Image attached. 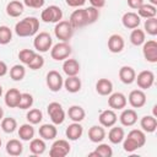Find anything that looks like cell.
<instances>
[{
    "label": "cell",
    "mask_w": 157,
    "mask_h": 157,
    "mask_svg": "<svg viewBox=\"0 0 157 157\" xmlns=\"http://www.w3.org/2000/svg\"><path fill=\"white\" fill-rule=\"evenodd\" d=\"M70 152V144L66 140H56L53 142L50 150H49V156L50 157H65Z\"/></svg>",
    "instance_id": "30bf717a"
},
{
    "label": "cell",
    "mask_w": 157,
    "mask_h": 157,
    "mask_svg": "<svg viewBox=\"0 0 157 157\" xmlns=\"http://www.w3.org/2000/svg\"><path fill=\"white\" fill-rule=\"evenodd\" d=\"M2 117H4V110H2V108L0 107V120L2 119Z\"/></svg>",
    "instance_id": "f5cc1de1"
},
{
    "label": "cell",
    "mask_w": 157,
    "mask_h": 157,
    "mask_svg": "<svg viewBox=\"0 0 157 157\" xmlns=\"http://www.w3.org/2000/svg\"><path fill=\"white\" fill-rule=\"evenodd\" d=\"M137 15L142 18H152L156 17L157 15V7L155 5L151 4H142L139 9H137Z\"/></svg>",
    "instance_id": "4dcf8cb0"
},
{
    "label": "cell",
    "mask_w": 157,
    "mask_h": 157,
    "mask_svg": "<svg viewBox=\"0 0 157 157\" xmlns=\"http://www.w3.org/2000/svg\"><path fill=\"white\" fill-rule=\"evenodd\" d=\"M43 65H44V58L42 55H39V54H36L34 58L27 64V66L31 70H39V69L43 67Z\"/></svg>",
    "instance_id": "ee69618b"
},
{
    "label": "cell",
    "mask_w": 157,
    "mask_h": 157,
    "mask_svg": "<svg viewBox=\"0 0 157 157\" xmlns=\"http://www.w3.org/2000/svg\"><path fill=\"white\" fill-rule=\"evenodd\" d=\"M63 71L67 76H77L80 72V64L76 59H65L63 64Z\"/></svg>",
    "instance_id": "cb8c5ba5"
},
{
    "label": "cell",
    "mask_w": 157,
    "mask_h": 157,
    "mask_svg": "<svg viewBox=\"0 0 157 157\" xmlns=\"http://www.w3.org/2000/svg\"><path fill=\"white\" fill-rule=\"evenodd\" d=\"M36 54H37V53H36L34 50H32V49H22V50H20V53H18V59H20V61H21L22 64L27 65V64L34 58Z\"/></svg>",
    "instance_id": "7bdbcfd3"
},
{
    "label": "cell",
    "mask_w": 157,
    "mask_h": 157,
    "mask_svg": "<svg viewBox=\"0 0 157 157\" xmlns=\"http://www.w3.org/2000/svg\"><path fill=\"white\" fill-rule=\"evenodd\" d=\"M128 101L132 108H142L146 104V94L142 90H134L129 93Z\"/></svg>",
    "instance_id": "5bb4252c"
},
{
    "label": "cell",
    "mask_w": 157,
    "mask_h": 157,
    "mask_svg": "<svg viewBox=\"0 0 157 157\" xmlns=\"http://www.w3.org/2000/svg\"><path fill=\"white\" fill-rule=\"evenodd\" d=\"M23 7H25L23 2L18 0H12L6 5V13L10 17H18L20 15H22Z\"/></svg>",
    "instance_id": "484cf974"
},
{
    "label": "cell",
    "mask_w": 157,
    "mask_h": 157,
    "mask_svg": "<svg viewBox=\"0 0 157 157\" xmlns=\"http://www.w3.org/2000/svg\"><path fill=\"white\" fill-rule=\"evenodd\" d=\"M12 39V31L7 26H0V44L6 45Z\"/></svg>",
    "instance_id": "ab89813d"
},
{
    "label": "cell",
    "mask_w": 157,
    "mask_h": 157,
    "mask_svg": "<svg viewBox=\"0 0 157 157\" xmlns=\"http://www.w3.org/2000/svg\"><path fill=\"white\" fill-rule=\"evenodd\" d=\"M23 151V145L20 140H16V139H12L10 141H7L6 144V152L10 155V156H20Z\"/></svg>",
    "instance_id": "d6a6232c"
},
{
    "label": "cell",
    "mask_w": 157,
    "mask_h": 157,
    "mask_svg": "<svg viewBox=\"0 0 157 157\" xmlns=\"http://www.w3.org/2000/svg\"><path fill=\"white\" fill-rule=\"evenodd\" d=\"M98 120H99V124L103 128H110V126L115 125V123L118 120V117H117V114L113 109H105V110H102L99 113Z\"/></svg>",
    "instance_id": "9a60e30c"
},
{
    "label": "cell",
    "mask_w": 157,
    "mask_h": 157,
    "mask_svg": "<svg viewBox=\"0 0 157 157\" xmlns=\"http://www.w3.org/2000/svg\"><path fill=\"white\" fill-rule=\"evenodd\" d=\"M150 4H151V5L157 6V0H150Z\"/></svg>",
    "instance_id": "816d5d0a"
},
{
    "label": "cell",
    "mask_w": 157,
    "mask_h": 157,
    "mask_svg": "<svg viewBox=\"0 0 157 157\" xmlns=\"http://www.w3.org/2000/svg\"><path fill=\"white\" fill-rule=\"evenodd\" d=\"M47 86L52 92H59L61 90V87L64 86V80L61 77V75L55 71V70H50L47 74V78H45Z\"/></svg>",
    "instance_id": "9c48e42d"
},
{
    "label": "cell",
    "mask_w": 157,
    "mask_h": 157,
    "mask_svg": "<svg viewBox=\"0 0 157 157\" xmlns=\"http://www.w3.org/2000/svg\"><path fill=\"white\" fill-rule=\"evenodd\" d=\"M128 1V5L130 9H134V10H137L142 4H144V0H126Z\"/></svg>",
    "instance_id": "c3c4849f"
},
{
    "label": "cell",
    "mask_w": 157,
    "mask_h": 157,
    "mask_svg": "<svg viewBox=\"0 0 157 157\" xmlns=\"http://www.w3.org/2000/svg\"><path fill=\"white\" fill-rule=\"evenodd\" d=\"M140 125L145 132H155L157 129V119L153 115H145L141 118Z\"/></svg>",
    "instance_id": "4316f807"
},
{
    "label": "cell",
    "mask_w": 157,
    "mask_h": 157,
    "mask_svg": "<svg viewBox=\"0 0 157 157\" xmlns=\"http://www.w3.org/2000/svg\"><path fill=\"white\" fill-rule=\"evenodd\" d=\"M96 91L101 96H109L113 92V83L108 78H99L96 83Z\"/></svg>",
    "instance_id": "d4e9b609"
},
{
    "label": "cell",
    "mask_w": 157,
    "mask_h": 157,
    "mask_svg": "<svg viewBox=\"0 0 157 157\" xmlns=\"http://www.w3.org/2000/svg\"><path fill=\"white\" fill-rule=\"evenodd\" d=\"M0 147H1V139H0Z\"/></svg>",
    "instance_id": "11a10c76"
},
{
    "label": "cell",
    "mask_w": 157,
    "mask_h": 157,
    "mask_svg": "<svg viewBox=\"0 0 157 157\" xmlns=\"http://www.w3.org/2000/svg\"><path fill=\"white\" fill-rule=\"evenodd\" d=\"M45 148H47V145H45L43 139H34L33 137L29 142V151L33 155H42V153H44Z\"/></svg>",
    "instance_id": "836d02e7"
},
{
    "label": "cell",
    "mask_w": 157,
    "mask_h": 157,
    "mask_svg": "<svg viewBox=\"0 0 157 157\" xmlns=\"http://www.w3.org/2000/svg\"><path fill=\"white\" fill-rule=\"evenodd\" d=\"M81 80L77 76H67V78L64 81V87L70 93H76L81 90Z\"/></svg>",
    "instance_id": "f546056e"
},
{
    "label": "cell",
    "mask_w": 157,
    "mask_h": 157,
    "mask_svg": "<svg viewBox=\"0 0 157 157\" xmlns=\"http://www.w3.org/2000/svg\"><path fill=\"white\" fill-rule=\"evenodd\" d=\"M135 77H136V72L131 66L125 65V66H121L119 69V78L123 83L130 85L135 81Z\"/></svg>",
    "instance_id": "d6986e66"
},
{
    "label": "cell",
    "mask_w": 157,
    "mask_h": 157,
    "mask_svg": "<svg viewBox=\"0 0 157 157\" xmlns=\"http://www.w3.org/2000/svg\"><path fill=\"white\" fill-rule=\"evenodd\" d=\"M33 104V97L29 93H21V98L18 102L17 108L20 109H29Z\"/></svg>",
    "instance_id": "b9f144b4"
},
{
    "label": "cell",
    "mask_w": 157,
    "mask_h": 157,
    "mask_svg": "<svg viewBox=\"0 0 157 157\" xmlns=\"http://www.w3.org/2000/svg\"><path fill=\"white\" fill-rule=\"evenodd\" d=\"M119 120L123 126H132L137 121V113L135 109H124L119 117Z\"/></svg>",
    "instance_id": "e0dca14e"
},
{
    "label": "cell",
    "mask_w": 157,
    "mask_h": 157,
    "mask_svg": "<svg viewBox=\"0 0 157 157\" xmlns=\"http://www.w3.org/2000/svg\"><path fill=\"white\" fill-rule=\"evenodd\" d=\"M38 132L43 140H54L58 135V130L54 124H43L39 128Z\"/></svg>",
    "instance_id": "603a6c76"
},
{
    "label": "cell",
    "mask_w": 157,
    "mask_h": 157,
    "mask_svg": "<svg viewBox=\"0 0 157 157\" xmlns=\"http://www.w3.org/2000/svg\"><path fill=\"white\" fill-rule=\"evenodd\" d=\"M54 34L59 40L69 42V39H71V37L74 34V28L69 21L61 20V21L56 22V25L54 27Z\"/></svg>",
    "instance_id": "3957f363"
},
{
    "label": "cell",
    "mask_w": 157,
    "mask_h": 157,
    "mask_svg": "<svg viewBox=\"0 0 157 157\" xmlns=\"http://www.w3.org/2000/svg\"><path fill=\"white\" fill-rule=\"evenodd\" d=\"M121 23L125 28H129V29H134V28H137L139 25L141 23V17L136 13V12H132V11H129V12H125L121 17Z\"/></svg>",
    "instance_id": "2e32d148"
},
{
    "label": "cell",
    "mask_w": 157,
    "mask_h": 157,
    "mask_svg": "<svg viewBox=\"0 0 157 157\" xmlns=\"http://www.w3.org/2000/svg\"><path fill=\"white\" fill-rule=\"evenodd\" d=\"M126 103H128V99L125 97L124 93L121 92H115V93H110L109 94V98H108V105L115 110H120V109H124L126 107Z\"/></svg>",
    "instance_id": "4fadbf2b"
},
{
    "label": "cell",
    "mask_w": 157,
    "mask_h": 157,
    "mask_svg": "<svg viewBox=\"0 0 157 157\" xmlns=\"http://www.w3.org/2000/svg\"><path fill=\"white\" fill-rule=\"evenodd\" d=\"M21 98V92L17 88H10L6 93H5V104L9 108H17L18 102Z\"/></svg>",
    "instance_id": "7402d4cb"
},
{
    "label": "cell",
    "mask_w": 157,
    "mask_h": 157,
    "mask_svg": "<svg viewBox=\"0 0 157 157\" xmlns=\"http://www.w3.org/2000/svg\"><path fill=\"white\" fill-rule=\"evenodd\" d=\"M135 81L141 90L151 88L155 82V74L150 70H144L137 74V76L135 77Z\"/></svg>",
    "instance_id": "7c38bea8"
},
{
    "label": "cell",
    "mask_w": 157,
    "mask_h": 157,
    "mask_svg": "<svg viewBox=\"0 0 157 157\" xmlns=\"http://www.w3.org/2000/svg\"><path fill=\"white\" fill-rule=\"evenodd\" d=\"M142 54L146 61L148 63H157V42L151 39V40H145L142 44Z\"/></svg>",
    "instance_id": "8fae6325"
},
{
    "label": "cell",
    "mask_w": 157,
    "mask_h": 157,
    "mask_svg": "<svg viewBox=\"0 0 157 157\" xmlns=\"http://www.w3.org/2000/svg\"><path fill=\"white\" fill-rule=\"evenodd\" d=\"M7 71H9V69H7L6 63H4V61L0 60V77L5 76V75L7 74Z\"/></svg>",
    "instance_id": "f907efd6"
},
{
    "label": "cell",
    "mask_w": 157,
    "mask_h": 157,
    "mask_svg": "<svg viewBox=\"0 0 157 157\" xmlns=\"http://www.w3.org/2000/svg\"><path fill=\"white\" fill-rule=\"evenodd\" d=\"M25 76H26V69L23 65L16 64L10 69V77L13 81H21V80H23Z\"/></svg>",
    "instance_id": "d590c367"
},
{
    "label": "cell",
    "mask_w": 157,
    "mask_h": 157,
    "mask_svg": "<svg viewBox=\"0 0 157 157\" xmlns=\"http://www.w3.org/2000/svg\"><path fill=\"white\" fill-rule=\"evenodd\" d=\"M94 152L97 153L98 157H112L113 156V150L108 144H98V146L96 147Z\"/></svg>",
    "instance_id": "60d3db41"
},
{
    "label": "cell",
    "mask_w": 157,
    "mask_h": 157,
    "mask_svg": "<svg viewBox=\"0 0 157 157\" xmlns=\"http://www.w3.org/2000/svg\"><path fill=\"white\" fill-rule=\"evenodd\" d=\"M86 12H87V18H88V25L94 23L99 17V10L96 7H92V6L86 7Z\"/></svg>",
    "instance_id": "f6af8a7d"
},
{
    "label": "cell",
    "mask_w": 157,
    "mask_h": 157,
    "mask_svg": "<svg viewBox=\"0 0 157 157\" xmlns=\"http://www.w3.org/2000/svg\"><path fill=\"white\" fill-rule=\"evenodd\" d=\"M125 137V132H124V129L120 128V126H110V130L108 132V140L114 144V145H118L120 144Z\"/></svg>",
    "instance_id": "83f0119b"
},
{
    "label": "cell",
    "mask_w": 157,
    "mask_h": 157,
    "mask_svg": "<svg viewBox=\"0 0 157 157\" xmlns=\"http://www.w3.org/2000/svg\"><path fill=\"white\" fill-rule=\"evenodd\" d=\"M63 18V11L56 5H50L45 7L40 13V20L45 23H56L61 21Z\"/></svg>",
    "instance_id": "277c9868"
},
{
    "label": "cell",
    "mask_w": 157,
    "mask_h": 157,
    "mask_svg": "<svg viewBox=\"0 0 157 157\" xmlns=\"http://www.w3.org/2000/svg\"><path fill=\"white\" fill-rule=\"evenodd\" d=\"M48 115L54 125H60L65 120V110L63 109L61 104L58 102H52L47 107Z\"/></svg>",
    "instance_id": "5b68a950"
},
{
    "label": "cell",
    "mask_w": 157,
    "mask_h": 157,
    "mask_svg": "<svg viewBox=\"0 0 157 157\" xmlns=\"http://www.w3.org/2000/svg\"><path fill=\"white\" fill-rule=\"evenodd\" d=\"M45 0H23V5L32 9H40L43 7Z\"/></svg>",
    "instance_id": "bcb514c9"
},
{
    "label": "cell",
    "mask_w": 157,
    "mask_h": 157,
    "mask_svg": "<svg viewBox=\"0 0 157 157\" xmlns=\"http://www.w3.org/2000/svg\"><path fill=\"white\" fill-rule=\"evenodd\" d=\"M145 40H146V36H145V32L142 29H139V27H137V28H134L131 31L130 42H131L132 45H136V47L142 45L145 43Z\"/></svg>",
    "instance_id": "e575fe53"
},
{
    "label": "cell",
    "mask_w": 157,
    "mask_h": 157,
    "mask_svg": "<svg viewBox=\"0 0 157 157\" xmlns=\"http://www.w3.org/2000/svg\"><path fill=\"white\" fill-rule=\"evenodd\" d=\"M91 6L92 7H96V9H102L104 5H105V0H88Z\"/></svg>",
    "instance_id": "681fc988"
},
{
    "label": "cell",
    "mask_w": 157,
    "mask_h": 157,
    "mask_svg": "<svg viewBox=\"0 0 157 157\" xmlns=\"http://www.w3.org/2000/svg\"><path fill=\"white\" fill-rule=\"evenodd\" d=\"M71 47L67 42H59L56 43L54 47L50 48V56L52 59L56 60V61H61L69 58V55L71 54Z\"/></svg>",
    "instance_id": "52a82bcc"
},
{
    "label": "cell",
    "mask_w": 157,
    "mask_h": 157,
    "mask_svg": "<svg viewBox=\"0 0 157 157\" xmlns=\"http://www.w3.org/2000/svg\"><path fill=\"white\" fill-rule=\"evenodd\" d=\"M121 142H123L124 151L131 153V152L141 148L146 144V135L142 130L134 129L128 134L126 137H124V140Z\"/></svg>",
    "instance_id": "6da1fadb"
},
{
    "label": "cell",
    "mask_w": 157,
    "mask_h": 157,
    "mask_svg": "<svg viewBox=\"0 0 157 157\" xmlns=\"http://www.w3.org/2000/svg\"><path fill=\"white\" fill-rule=\"evenodd\" d=\"M26 118H27V121H28L29 124L36 125V124H39V123L42 121V119H43V113H42L40 109H37V108L29 109L28 113H27V115H26Z\"/></svg>",
    "instance_id": "74e56055"
},
{
    "label": "cell",
    "mask_w": 157,
    "mask_h": 157,
    "mask_svg": "<svg viewBox=\"0 0 157 157\" xmlns=\"http://www.w3.org/2000/svg\"><path fill=\"white\" fill-rule=\"evenodd\" d=\"M125 42L120 34H112L108 38V49L112 53H120L124 49Z\"/></svg>",
    "instance_id": "ac0fdd59"
},
{
    "label": "cell",
    "mask_w": 157,
    "mask_h": 157,
    "mask_svg": "<svg viewBox=\"0 0 157 157\" xmlns=\"http://www.w3.org/2000/svg\"><path fill=\"white\" fill-rule=\"evenodd\" d=\"M39 29V20L31 16L18 21L15 25V33L18 37H32Z\"/></svg>",
    "instance_id": "7a4b0ae2"
},
{
    "label": "cell",
    "mask_w": 157,
    "mask_h": 157,
    "mask_svg": "<svg viewBox=\"0 0 157 157\" xmlns=\"http://www.w3.org/2000/svg\"><path fill=\"white\" fill-rule=\"evenodd\" d=\"M144 32H146L150 36H156L157 34V18L152 17V18H147L144 23Z\"/></svg>",
    "instance_id": "f35d334b"
},
{
    "label": "cell",
    "mask_w": 157,
    "mask_h": 157,
    "mask_svg": "<svg viewBox=\"0 0 157 157\" xmlns=\"http://www.w3.org/2000/svg\"><path fill=\"white\" fill-rule=\"evenodd\" d=\"M17 128V121L15 118H11V117H7V118H2L1 119V129L6 134H11L16 130Z\"/></svg>",
    "instance_id": "8d00e7d4"
},
{
    "label": "cell",
    "mask_w": 157,
    "mask_h": 157,
    "mask_svg": "<svg viewBox=\"0 0 157 157\" xmlns=\"http://www.w3.org/2000/svg\"><path fill=\"white\" fill-rule=\"evenodd\" d=\"M69 22L70 25L72 26L74 29L76 28H81V27H85L88 25V18H87V12H86V9H77L75 10L70 18H69Z\"/></svg>",
    "instance_id": "ba28073f"
},
{
    "label": "cell",
    "mask_w": 157,
    "mask_h": 157,
    "mask_svg": "<svg viewBox=\"0 0 157 157\" xmlns=\"http://www.w3.org/2000/svg\"><path fill=\"white\" fill-rule=\"evenodd\" d=\"M34 128L32 124L27 123V124H22L18 128V137L23 141H29L34 137Z\"/></svg>",
    "instance_id": "1f68e13d"
},
{
    "label": "cell",
    "mask_w": 157,
    "mask_h": 157,
    "mask_svg": "<svg viewBox=\"0 0 157 157\" xmlns=\"http://www.w3.org/2000/svg\"><path fill=\"white\" fill-rule=\"evenodd\" d=\"M67 117L69 119H71L75 123H80L85 119L86 117V112L81 105H71L67 110Z\"/></svg>",
    "instance_id": "f1b7e54d"
},
{
    "label": "cell",
    "mask_w": 157,
    "mask_h": 157,
    "mask_svg": "<svg viewBox=\"0 0 157 157\" xmlns=\"http://www.w3.org/2000/svg\"><path fill=\"white\" fill-rule=\"evenodd\" d=\"M53 44V39L48 32H39L33 39V47L39 53H47Z\"/></svg>",
    "instance_id": "8992f818"
},
{
    "label": "cell",
    "mask_w": 157,
    "mask_h": 157,
    "mask_svg": "<svg viewBox=\"0 0 157 157\" xmlns=\"http://www.w3.org/2000/svg\"><path fill=\"white\" fill-rule=\"evenodd\" d=\"M82 132H83V128L80 123H75L72 121V124H70L66 130H65V135L69 140L71 141H76L78 140L81 136H82Z\"/></svg>",
    "instance_id": "ffe728a7"
},
{
    "label": "cell",
    "mask_w": 157,
    "mask_h": 157,
    "mask_svg": "<svg viewBox=\"0 0 157 157\" xmlns=\"http://www.w3.org/2000/svg\"><path fill=\"white\" fill-rule=\"evenodd\" d=\"M65 2L70 7H81L86 4V0H65Z\"/></svg>",
    "instance_id": "7dc6e473"
},
{
    "label": "cell",
    "mask_w": 157,
    "mask_h": 157,
    "mask_svg": "<svg viewBox=\"0 0 157 157\" xmlns=\"http://www.w3.org/2000/svg\"><path fill=\"white\" fill-rule=\"evenodd\" d=\"M88 139L94 142V144H99L105 139V130L102 125H93L88 130Z\"/></svg>",
    "instance_id": "44dd1931"
},
{
    "label": "cell",
    "mask_w": 157,
    "mask_h": 157,
    "mask_svg": "<svg viewBox=\"0 0 157 157\" xmlns=\"http://www.w3.org/2000/svg\"><path fill=\"white\" fill-rule=\"evenodd\" d=\"M1 94H2V87H1V85H0V97H1Z\"/></svg>",
    "instance_id": "db71d44e"
}]
</instances>
